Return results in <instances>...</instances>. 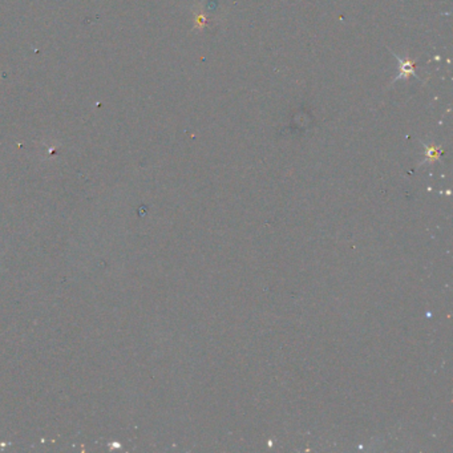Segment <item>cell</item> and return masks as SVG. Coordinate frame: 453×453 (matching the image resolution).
<instances>
[{
    "label": "cell",
    "instance_id": "cell-1",
    "mask_svg": "<svg viewBox=\"0 0 453 453\" xmlns=\"http://www.w3.org/2000/svg\"><path fill=\"white\" fill-rule=\"evenodd\" d=\"M395 56L399 60V76L396 77V80L408 79L409 76H415V67H416L415 60H411V58H400L398 55Z\"/></svg>",
    "mask_w": 453,
    "mask_h": 453
},
{
    "label": "cell",
    "instance_id": "cell-2",
    "mask_svg": "<svg viewBox=\"0 0 453 453\" xmlns=\"http://www.w3.org/2000/svg\"><path fill=\"white\" fill-rule=\"evenodd\" d=\"M194 25H196V29H202L203 27H205L206 25V19L205 17H203V15H201V14H198L196 16V23H194Z\"/></svg>",
    "mask_w": 453,
    "mask_h": 453
}]
</instances>
